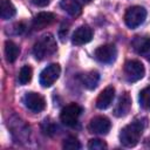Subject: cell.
Segmentation results:
<instances>
[{"label": "cell", "mask_w": 150, "mask_h": 150, "mask_svg": "<svg viewBox=\"0 0 150 150\" xmlns=\"http://www.w3.org/2000/svg\"><path fill=\"white\" fill-rule=\"evenodd\" d=\"M144 128H145V123L142 122L141 120H135L130 124L125 125L120 132V141L122 145L127 148H132L137 145Z\"/></svg>", "instance_id": "1"}, {"label": "cell", "mask_w": 150, "mask_h": 150, "mask_svg": "<svg viewBox=\"0 0 150 150\" xmlns=\"http://www.w3.org/2000/svg\"><path fill=\"white\" fill-rule=\"evenodd\" d=\"M56 41L52 34L41 36L33 47V54L36 60H43L56 52Z\"/></svg>", "instance_id": "2"}, {"label": "cell", "mask_w": 150, "mask_h": 150, "mask_svg": "<svg viewBox=\"0 0 150 150\" xmlns=\"http://www.w3.org/2000/svg\"><path fill=\"white\" fill-rule=\"evenodd\" d=\"M146 18V11L142 6H131L124 14V22L130 29H135L141 26Z\"/></svg>", "instance_id": "3"}, {"label": "cell", "mask_w": 150, "mask_h": 150, "mask_svg": "<svg viewBox=\"0 0 150 150\" xmlns=\"http://www.w3.org/2000/svg\"><path fill=\"white\" fill-rule=\"evenodd\" d=\"M145 75V68L138 60H129L124 64V76L128 82H137Z\"/></svg>", "instance_id": "4"}, {"label": "cell", "mask_w": 150, "mask_h": 150, "mask_svg": "<svg viewBox=\"0 0 150 150\" xmlns=\"http://www.w3.org/2000/svg\"><path fill=\"white\" fill-rule=\"evenodd\" d=\"M82 112V108L77 103H70L66 105L60 114L61 122L67 127H74L77 123V120Z\"/></svg>", "instance_id": "5"}, {"label": "cell", "mask_w": 150, "mask_h": 150, "mask_svg": "<svg viewBox=\"0 0 150 150\" xmlns=\"http://www.w3.org/2000/svg\"><path fill=\"white\" fill-rule=\"evenodd\" d=\"M61 74V67L57 63H50L47 66L40 74V84L45 88H48L55 83Z\"/></svg>", "instance_id": "6"}, {"label": "cell", "mask_w": 150, "mask_h": 150, "mask_svg": "<svg viewBox=\"0 0 150 150\" xmlns=\"http://www.w3.org/2000/svg\"><path fill=\"white\" fill-rule=\"evenodd\" d=\"M23 103H25L26 108L33 112H40V111L45 110V108H46L45 97L38 93H34V91L27 93L23 96Z\"/></svg>", "instance_id": "7"}, {"label": "cell", "mask_w": 150, "mask_h": 150, "mask_svg": "<svg viewBox=\"0 0 150 150\" xmlns=\"http://www.w3.org/2000/svg\"><path fill=\"white\" fill-rule=\"evenodd\" d=\"M111 128V122L108 117L105 116H95L94 118L90 120L88 124V130L94 134H100V135H105Z\"/></svg>", "instance_id": "8"}, {"label": "cell", "mask_w": 150, "mask_h": 150, "mask_svg": "<svg viewBox=\"0 0 150 150\" xmlns=\"http://www.w3.org/2000/svg\"><path fill=\"white\" fill-rule=\"evenodd\" d=\"M117 56V49L114 45L108 43L98 47L95 50V57L102 63H111Z\"/></svg>", "instance_id": "9"}, {"label": "cell", "mask_w": 150, "mask_h": 150, "mask_svg": "<svg viewBox=\"0 0 150 150\" xmlns=\"http://www.w3.org/2000/svg\"><path fill=\"white\" fill-rule=\"evenodd\" d=\"M93 39V30L89 26L83 25L80 26L79 28H76V30L74 32L73 36H71V42L76 46H81V45H86L89 41H91Z\"/></svg>", "instance_id": "10"}, {"label": "cell", "mask_w": 150, "mask_h": 150, "mask_svg": "<svg viewBox=\"0 0 150 150\" xmlns=\"http://www.w3.org/2000/svg\"><path fill=\"white\" fill-rule=\"evenodd\" d=\"M115 97V88L112 86H108L105 87L98 95L97 100H96V107L98 109H108L111 103H112V100Z\"/></svg>", "instance_id": "11"}, {"label": "cell", "mask_w": 150, "mask_h": 150, "mask_svg": "<svg viewBox=\"0 0 150 150\" xmlns=\"http://www.w3.org/2000/svg\"><path fill=\"white\" fill-rule=\"evenodd\" d=\"M55 21V14L50 13V12H40L35 15V18L33 19V28L34 29H43L48 26H50L53 22Z\"/></svg>", "instance_id": "12"}, {"label": "cell", "mask_w": 150, "mask_h": 150, "mask_svg": "<svg viewBox=\"0 0 150 150\" xmlns=\"http://www.w3.org/2000/svg\"><path fill=\"white\" fill-rule=\"evenodd\" d=\"M130 107H131V98H130V95L128 93H123L117 103H116V107L114 109V115L116 117H122V116H125L129 110H130Z\"/></svg>", "instance_id": "13"}, {"label": "cell", "mask_w": 150, "mask_h": 150, "mask_svg": "<svg viewBox=\"0 0 150 150\" xmlns=\"http://www.w3.org/2000/svg\"><path fill=\"white\" fill-rule=\"evenodd\" d=\"M136 52L150 61V36L149 38H137L132 42Z\"/></svg>", "instance_id": "14"}, {"label": "cell", "mask_w": 150, "mask_h": 150, "mask_svg": "<svg viewBox=\"0 0 150 150\" xmlns=\"http://www.w3.org/2000/svg\"><path fill=\"white\" fill-rule=\"evenodd\" d=\"M80 79H81V83L83 84V87L91 90L97 87L98 81H100V74L96 70H90V71L82 74Z\"/></svg>", "instance_id": "15"}, {"label": "cell", "mask_w": 150, "mask_h": 150, "mask_svg": "<svg viewBox=\"0 0 150 150\" xmlns=\"http://www.w3.org/2000/svg\"><path fill=\"white\" fill-rule=\"evenodd\" d=\"M60 6L71 16H79L82 13V6L77 0H61Z\"/></svg>", "instance_id": "16"}, {"label": "cell", "mask_w": 150, "mask_h": 150, "mask_svg": "<svg viewBox=\"0 0 150 150\" xmlns=\"http://www.w3.org/2000/svg\"><path fill=\"white\" fill-rule=\"evenodd\" d=\"M16 14V8L11 0H1L0 2V16L4 20H9Z\"/></svg>", "instance_id": "17"}, {"label": "cell", "mask_w": 150, "mask_h": 150, "mask_svg": "<svg viewBox=\"0 0 150 150\" xmlns=\"http://www.w3.org/2000/svg\"><path fill=\"white\" fill-rule=\"evenodd\" d=\"M20 54V48L16 43H14L13 41L11 40H7L5 42V56H6V60L9 62V63H13L18 56Z\"/></svg>", "instance_id": "18"}, {"label": "cell", "mask_w": 150, "mask_h": 150, "mask_svg": "<svg viewBox=\"0 0 150 150\" xmlns=\"http://www.w3.org/2000/svg\"><path fill=\"white\" fill-rule=\"evenodd\" d=\"M32 76H33V69L30 66H23L21 67L20 71H19V83L20 84H27L28 82H30L32 80Z\"/></svg>", "instance_id": "19"}, {"label": "cell", "mask_w": 150, "mask_h": 150, "mask_svg": "<svg viewBox=\"0 0 150 150\" xmlns=\"http://www.w3.org/2000/svg\"><path fill=\"white\" fill-rule=\"evenodd\" d=\"M138 100H139V105L143 109L150 110V86L141 90Z\"/></svg>", "instance_id": "20"}, {"label": "cell", "mask_w": 150, "mask_h": 150, "mask_svg": "<svg viewBox=\"0 0 150 150\" xmlns=\"http://www.w3.org/2000/svg\"><path fill=\"white\" fill-rule=\"evenodd\" d=\"M62 146L64 149H68V150H77V149H81V143L76 137L69 136L63 141Z\"/></svg>", "instance_id": "21"}, {"label": "cell", "mask_w": 150, "mask_h": 150, "mask_svg": "<svg viewBox=\"0 0 150 150\" xmlns=\"http://www.w3.org/2000/svg\"><path fill=\"white\" fill-rule=\"evenodd\" d=\"M88 148L90 150H104L108 148L107 143L102 139H98V138H93L89 141L88 143Z\"/></svg>", "instance_id": "22"}, {"label": "cell", "mask_w": 150, "mask_h": 150, "mask_svg": "<svg viewBox=\"0 0 150 150\" xmlns=\"http://www.w3.org/2000/svg\"><path fill=\"white\" fill-rule=\"evenodd\" d=\"M50 0H30V2L34 5V6H38V7H45L49 4Z\"/></svg>", "instance_id": "23"}]
</instances>
